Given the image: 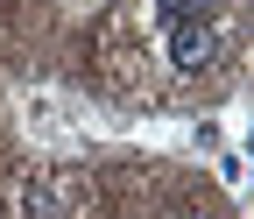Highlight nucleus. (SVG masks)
I'll list each match as a JSON object with an SVG mask.
<instances>
[{"label":"nucleus","instance_id":"1","mask_svg":"<svg viewBox=\"0 0 254 219\" xmlns=\"http://www.w3.org/2000/svg\"><path fill=\"white\" fill-rule=\"evenodd\" d=\"M226 43H233V36H226V21H219V14L163 28V57H170L177 78H205V71H219V64H226Z\"/></svg>","mask_w":254,"mask_h":219},{"label":"nucleus","instance_id":"2","mask_svg":"<svg viewBox=\"0 0 254 219\" xmlns=\"http://www.w3.org/2000/svg\"><path fill=\"white\" fill-rule=\"evenodd\" d=\"M21 135L43 142V148H71V142L85 135V120L64 106L57 92H28V99H21Z\"/></svg>","mask_w":254,"mask_h":219},{"label":"nucleus","instance_id":"3","mask_svg":"<svg viewBox=\"0 0 254 219\" xmlns=\"http://www.w3.org/2000/svg\"><path fill=\"white\" fill-rule=\"evenodd\" d=\"M219 14V0H155V28H177V21H205Z\"/></svg>","mask_w":254,"mask_h":219},{"label":"nucleus","instance_id":"4","mask_svg":"<svg viewBox=\"0 0 254 219\" xmlns=\"http://www.w3.org/2000/svg\"><path fill=\"white\" fill-rule=\"evenodd\" d=\"M212 170H219V184H226L233 198L247 191V155H240V148H219V155H212Z\"/></svg>","mask_w":254,"mask_h":219},{"label":"nucleus","instance_id":"5","mask_svg":"<svg viewBox=\"0 0 254 219\" xmlns=\"http://www.w3.org/2000/svg\"><path fill=\"white\" fill-rule=\"evenodd\" d=\"M184 142H190V148H205V155H219V148H226V128H219V120H198Z\"/></svg>","mask_w":254,"mask_h":219},{"label":"nucleus","instance_id":"6","mask_svg":"<svg viewBox=\"0 0 254 219\" xmlns=\"http://www.w3.org/2000/svg\"><path fill=\"white\" fill-rule=\"evenodd\" d=\"M170 219H219V212H205V205H177Z\"/></svg>","mask_w":254,"mask_h":219},{"label":"nucleus","instance_id":"7","mask_svg":"<svg viewBox=\"0 0 254 219\" xmlns=\"http://www.w3.org/2000/svg\"><path fill=\"white\" fill-rule=\"evenodd\" d=\"M78 7H85V0H78Z\"/></svg>","mask_w":254,"mask_h":219}]
</instances>
